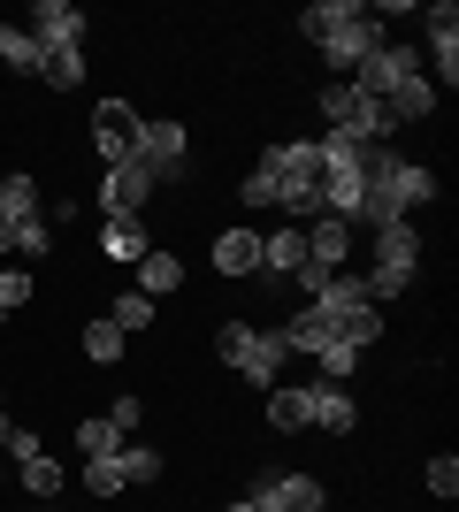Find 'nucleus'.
Returning <instances> with one entry per match:
<instances>
[{"label": "nucleus", "instance_id": "aec40b11", "mask_svg": "<svg viewBox=\"0 0 459 512\" xmlns=\"http://www.w3.org/2000/svg\"><path fill=\"white\" fill-rule=\"evenodd\" d=\"M0 214H8V222H39V214H46V192H39V176H31V169L0 176Z\"/></svg>", "mask_w": 459, "mask_h": 512}, {"label": "nucleus", "instance_id": "9b49d317", "mask_svg": "<svg viewBox=\"0 0 459 512\" xmlns=\"http://www.w3.org/2000/svg\"><path fill=\"white\" fill-rule=\"evenodd\" d=\"M23 31L39 39V54H69V46H85V8L77 0H31Z\"/></svg>", "mask_w": 459, "mask_h": 512}, {"label": "nucleus", "instance_id": "f257e3e1", "mask_svg": "<svg viewBox=\"0 0 459 512\" xmlns=\"http://www.w3.org/2000/svg\"><path fill=\"white\" fill-rule=\"evenodd\" d=\"M253 169L276 184V214L284 222H322V146L314 138H276V146H261V161Z\"/></svg>", "mask_w": 459, "mask_h": 512}, {"label": "nucleus", "instance_id": "f704fd0d", "mask_svg": "<svg viewBox=\"0 0 459 512\" xmlns=\"http://www.w3.org/2000/svg\"><path fill=\"white\" fill-rule=\"evenodd\" d=\"M108 421L123 428V436H131V428L146 421V398H138V390H123V398H115V406H108Z\"/></svg>", "mask_w": 459, "mask_h": 512}, {"label": "nucleus", "instance_id": "4be33fe9", "mask_svg": "<svg viewBox=\"0 0 459 512\" xmlns=\"http://www.w3.org/2000/svg\"><path fill=\"white\" fill-rule=\"evenodd\" d=\"M383 115H391V130H406V123H429V115H437V85H429V77L398 85L391 100H383Z\"/></svg>", "mask_w": 459, "mask_h": 512}, {"label": "nucleus", "instance_id": "a211bd4d", "mask_svg": "<svg viewBox=\"0 0 459 512\" xmlns=\"http://www.w3.org/2000/svg\"><path fill=\"white\" fill-rule=\"evenodd\" d=\"M146 253H153V230H146V222H100V260H115V268H138Z\"/></svg>", "mask_w": 459, "mask_h": 512}, {"label": "nucleus", "instance_id": "423d86ee", "mask_svg": "<svg viewBox=\"0 0 459 512\" xmlns=\"http://www.w3.org/2000/svg\"><path fill=\"white\" fill-rule=\"evenodd\" d=\"M414 77H429V69H421V54H414V46H398V39H383L375 54H360V62H352V77H345V85L360 92V100H375V107H383L398 85H414Z\"/></svg>", "mask_w": 459, "mask_h": 512}, {"label": "nucleus", "instance_id": "cd10ccee", "mask_svg": "<svg viewBox=\"0 0 459 512\" xmlns=\"http://www.w3.org/2000/svg\"><path fill=\"white\" fill-rule=\"evenodd\" d=\"M77 451H85V459H108V451H123V428H115L108 413H92V421H77Z\"/></svg>", "mask_w": 459, "mask_h": 512}, {"label": "nucleus", "instance_id": "f3484780", "mask_svg": "<svg viewBox=\"0 0 459 512\" xmlns=\"http://www.w3.org/2000/svg\"><path fill=\"white\" fill-rule=\"evenodd\" d=\"M306 421L329 428V436H352L360 428V398L345 383H306Z\"/></svg>", "mask_w": 459, "mask_h": 512}, {"label": "nucleus", "instance_id": "20e7f679", "mask_svg": "<svg viewBox=\"0 0 459 512\" xmlns=\"http://www.w3.org/2000/svg\"><path fill=\"white\" fill-rule=\"evenodd\" d=\"M414 276H421V230H414V222H383V230H368V268H360L368 299L391 306Z\"/></svg>", "mask_w": 459, "mask_h": 512}, {"label": "nucleus", "instance_id": "7c9ffc66", "mask_svg": "<svg viewBox=\"0 0 459 512\" xmlns=\"http://www.w3.org/2000/svg\"><path fill=\"white\" fill-rule=\"evenodd\" d=\"M360 360H368V352H352V344H322V352H314L322 383H352V375H360Z\"/></svg>", "mask_w": 459, "mask_h": 512}, {"label": "nucleus", "instance_id": "393cba45", "mask_svg": "<svg viewBox=\"0 0 459 512\" xmlns=\"http://www.w3.org/2000/svg\"><path fill=\"white\" fill-rule=\"evenodd\" d=\"M123 490H131V482H123V459H115V451L108 459H85V497L92 505H115Z\"/></svg>", "mask_w": 459, "mask_h": 512}, {"label": "nucleus", "instance_id": "f03ea898", "mask_svg": "<svg viewBox=\"0 0 459 512\" xmlns=\"http://www.w3.org/2000/svg\"><path fill=\"white\" fill-rule=\"evenodd\" d=\"M276 337H284L291 352H306V360H314L322 344L375 352V344H383V306H375V299H368V306H299V314H291Z\"/></svg>", "mask_w": 459, "mask_h": 512}, {"label": "nucleus", "instance_id": "6e6552de", "mask_svg": "<svg viewBox=\"0 0 459 512\" xmlns=\"http://www.w3.org/2000/svg\"><path fill=\"white\" fill-rule=\"evenodd\" d=\"M391 39V31H383V16H375L368 0H352V16L337 23V31H329L322 46H314V54H322V69H337V77H352V62H360V54H375V46Z\"/></svg>", "mask_w": 459, "mask_h": 512}, {"label": "nucleus", "instance_id": "1a4fd4ad", "mask_svg": "<svg viewBox=\"0 0 459 512\" xmlns=\"http://www.w3.org/2000/svg\"><path fill=\"white\" fill-rule=\"evenodd\" d=\"M314 100H322L329 130H345V138H383V146H391V115H383L375 100H360L345 77H337V85H314Z\"/></svg>", "mask_w": 459, "mask_h": 512}, {"label": "nucleus", "instance_id": "c9c22d12", "mask_svg": "<svg viewBox=\"0 0 459 512\" xmlns=\"http://www.w3.org/2000/svg\"><path fill=\"white\" fill-rule=\"evenodd\" d=\"M16 253V222H8V214H0V260Z\"/></svg>", "mask_w": 459, "mask_h": 512}, {"label": "nucleus", "instance_id": "dca6fc26", "mask_svg": "<svg viewBox=\"0 0 459 512\" xmlns=\"http://www.w3.org/2000/svg\"><path fill=\"white\" fill-rule=\"evenodd\" d=\"M352 245H360V230L352 222H337V214H322V222H306V268H322V276H337L352 260Z\"/></svg>", "mask_w": 459, "mask_h": 512}, {"label": "nucleus", "instance_id": "39448f33", "mask_svg": "<svg viewBox=\"0 0 459 512\" xmlns=\"http://www.w3.org/2000/svg\"><path fill=\"white\" fill-rule=\"evenodd\" d=\"M131 161L153 176V184H184V176H192V130L176 123V115H146Z\"/></svg>", "mask_w": 459, "mask_h": 512}, {"label": "nucleus", "instance_id": "7ed1b4c3", "mask_svg": "<svg viewBox=\"0 0 459 512\" xmlns=\"http://www.w3.org/2000/svg\"><path fill=\"white\" fill-rule=\"evenodd\" d=\"M215 360L230 367L245 390H276V383H284L291 344L276 337V329H261V321H222V329H215Z\"/></svg>", "mask_w": 459, "mask_h": 512}, {"label": "nucleus", "instance_id": "a878e982", "mask_svg": "<svg viewBox=\"0 0 459 512\" xmlns=\"http://www.w3.org/2000/svg\"><path fill=\"white\" fill-rule=\"evenodd\" d=\"M0 62L8 69H23V77H39V39H31V31H23V23H0Z\"/></svg>", "mask_w": 459, "mask_h": 512}, {"label": "nucleus", "instance_id": "2eb2a0df", "mask_svg": "<svg viewBox=\"0 0 459 512\" xmlns=\"http://www.w3.org/2000/svg\"><path fill=\"white\" fill-rule=\"evenodd\" d=\"M207 268L230 283H253L261 276V230H245V222H230V230H215V253H207Z\"/></svg>", "mask_w": 459, "mask_h": 512}, {"label": "nucleus", "instance_id": "c756f323", "mask_svg": "<svg viewBox=\"0 0 459 512\" xmlns=\"http://www.w3.org/2000/svg\"><path fill=\"white\" fill-rule=\"evenodd\" d=\"M31 291H39V283H31V268H0V329L31 306Z\"/></svg>", "mask_w": 459, "mask_h": 512}, {"label": "nucleus", "instance_id": "b1692460", "mask_svg": "<svg viewBox=\"0 0 459 512\" xmlns=\"http://www.w3.org/2000/svg\"><path fill=\"white\" fill-rule=\"evenodd\" d=\"M123 344H131V337H123V329H115V321L100 314V321H85V337H77V352H85L92 367H115V360H123Z\"/></svg>", "mask_w": 459, "mask_h": 512}, {"label": "nucleus", "instance_id": "0eeeda50", "mask_svg": "<svg viewBox=\"0 0 459 512\" xmlns=\"http://www.w3.org/2000/svg\"><path fill=\"white\" fill-rule=\"evenodd\" d=\"M153 184L138 161H115V169H100V192H92V214L100 222H146V207H153Z\"/></svg>", "mask_w": 459, "mask_h": 512}, {"label": "nucleus", "instance_id": "ddd939ff", "mask_svg": "<svg viewBox=\"0 0 459 512\" xmlns=\"http://www.w3.org/2000/svg\"><path fill=\"white\" fill-rule=\"evenodd\" d=\"M421 23H429V62H437V77H429V85L452 92V85H459V8H452V0H429V8H421Z\"/></svg>", "mask_w": 459, "mask_h": 512}, {"label": "nucleus", "instance_id": "e433bc0d", "mask_svg": "<svg viewBox=\"0 0 459 512\" xmlns=\"http://www.w3.org/2000/svg\"><path fill=\"white\" fill-rule=\"evenodd\" d=\"M222 512H268V505H261V497H230Z\"/></svg>", "mask_w": 459, "mask_h": 512}, {"label": "nucleus", "instance_id": "4c0bfd02", "mask_svg": "<svg viewBox=\"0 0 459 512\" xmlns=\"http://www.w3.org/2000/svg\"><path fill=\"white\" fill-rule=\"evenodd\" d=\"M0 444H8V390H0Z\"/></svg>", "mask_w": 459, "mask_h": 512}, {"label": "nucleus", "instance_id": "4468645a", "mask_svg": "<svg viewBox=\"0 0 459 512\" xmlns=\"http://www.w3.org/2000/svg\"><path fill=\"white\" fill-rule=\"evenodd\" d=\"M299 276H306V230L299 222L261 230V283H299Z\"/></svg>", "mask_w": 459, "mask_h": 512}, {"label": "nucleus", "instance_id": "6ab92c4d", "mask_svg": "<svg viewBox=\"0 0 459 512\" xmlns=\"http://www.w3.org/2000/svg\"><path fill=\"white\" fill-rule=\"evenodd\" d=\"M169 291H184V260H176L169 245H153V253L138 260V299H153V306H161Z\"/></svg>", "mask_w": 459, "mask_h": 512}, {"label": "nucleus", "instance_id": "bb28decb", "mask_svg": "<svg viewBox=\"0 0 459 512\" xmlns=\"http://www.w3.org/2000/svg\"><path fill=\"white\" fill-rule=\"evenodd\" d=\"M39 85H46V92H77V85H85V46L46 54V62H39Z\"/></svg>", "mask_w": 459, "mask_h": 512}, {"label": "nucleus", "instance_id": "5701e85b", "mask_svg": "<svg viewBox=\"0 0 459 512\" xmlns=\"http://www.w3.org/2000/svg\"><path fill=\"white\" fill-rule=\"evenodd\" d=\"M115 459H123V482H131V490H146V482H161V474H169V459H161L153 444H138V436H123V451H115Z\"/></svg>", "mask_w": 459, "mask_h": 512}, {"label": "nucleus", "instance_id": "473e14b6", "mask_svg": "<svg viewBox=\"0 0 459 512\" xmlns=\"http://www.w3.org/2000/svg\"><path fill=\"white\" fill-rule=\"evenodd\" d=\"M108 321L123 329V337H138V329H153V299H138V291H123V299L108 306Z\"/></svg>", "mask_w": 459, "mask_h": 512}, {"label": "nucleus", "instance_id": "f8f14e48", "mask_svg": "<svg viewBox=\"0 0 459 512\" xmlns=\"http://www.w3.org/2000/svg\"><path fill=\"white\" fill-rule=\"evenodd\" d=\"M92 153H100V169H115V161L138 153V107L131 100H100L92 107Z\"/></svg>", "mask_w": 459, "mask_h": 512}, {"label": "nucleus", "instance_id": "c85d7f7f", "mask_svg": "<svg viewBox=\"0 0 459 512\" xmlns=\"http://www.w3.org/2000/svg\"><path fill=\"white\" fill-rule=\"evenodd\" d=\"M16 474H23V490L39 497V505H46V497H62V482H69V474L54 467V459H46V451H39V459H16Z\"/></svg>", "mask_w": 459, "mask_h": 512}, {"label": "nucleus", "instance_id": "412c9836", "mask_svg": "<svg viewBox=\"0 0 459 512\" xmlns=\"http://www.w3.org/2000/svg\"><path fill=\"white\" fill-rule=\"evenodd\" d=\"M261 413H268V428H276V436H299V428H314L306 421V383H276L261 398Z\"/></svg>", "mask_w": 459, "mask_h": 512}, {"label": "nucleus", "instance_id": "58836bf2", "mask_svg": "<svg viewBox=\"0 0 459 512\" xmlns=\"http://www.w3.org/2000/svg\"><path fill=\"white\" fill-rule=\"evenodd\" d=\"M0 482H8V451H0Z\"/></svg>", "mask_w": 459, "mask_h": 512}, {"label": "nucleus", "instance_id": "9d476101", "mask_svg": "<svg viewBox=\"0 0 459 512\" xmlns=\"http://www.w3.org/2000/svg\"><path fill=\"white\" fill-rule=\"evenodd\" d=\"M245 497H261L268 512H329V490H322V474H284V467L253 474V490H245Z\"/></svg>", "mask_w": 459, "mask_h": 512}, {"label": "nucleus", "instance_id": "72a5a7b5", "mask_svg": "<svg viewBox=\"0 0 459 512\" xmlns=\"http://www.w3.org/2000/svg\"><path fill=\"white\" fill-rule=\"evenodd\" d=\"M54 253V230H46V214L39 222H16V260H46Z\"/></svg>", "mask_w": 459, "mask_h": 512}, {"label": "nucleus", "instance_id": "2f4dec72", "mask_svg": "<svg viewBox=\"0 0 459 512\" xmlns=\"http://www.w3.org/2000/svg\"><path fill=\"white\" fill-rule=\"evenodd\" d=\"M421 482H429V497H437V505H452V497H459V459H452V451H437V459L421 467Z\"/></svg>", "mask_w": 459, "mask_h": 512}]
</instances>
